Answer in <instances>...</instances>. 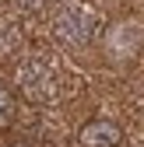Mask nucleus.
Returning <instances> with one entry per match:
<instances>
[{
    "label": "nucleus",
    "mask_w": 144,
    "mask_h": 147,
    "mask_svg": "<svg viewBox=\"0 0 144 147\" xmlns=\"http://www.w3.org/2000/svg\"><path fill=\"white\" fill-rule=\"evenodd\" d=\"M14 88L35 109H56L70 95V70L49 53H25L14 63Z\"/></svg>",
    "instance_id": "obj_1"
},
{
    "label": "nucleus",
    "mask_w": 144,
    "mask_h": 147,
    "mask_svg": "<svg viewBox=\"0 0 144 147\" xmlns=\"http://www.w3.org/2000/svg\"><path fill=\"white\" fill-rule=\"evenodd\" d=\"M102 14L88 0H56L49 11V39L63 53H84L102 39Z\"/></svg>",
    "instance_id": "obj_2"
},
{
    "label": "nucleus",
    "mask_w": 144,
    "mask_h": 147,
    "mask_svg": "<svg viewBox=\"0 0 144 147\" xmlns=\"http://www.w3.org/2000/svg\"><path fill=\"white\" fill-rule=\"evenodd\" d=\"M98 49H102V56L113 67H134L144 56V21L134 18V14L113 18V21L102 28Z\"/></svg>",
    "instance_id": "obj_3"
},
{
    "label": "nucleus",
    "mask_w": 144,
    "mask_h": 147,
    "mask_svg": "<svg viewBox=\"0 0 144 147\" xmlns=\"http://www.w3.org/2000/svg\"><path fill=\"white\" fill-rule=\"evenodd\" d=\"M81 147H120L123 144V126L109 116H95L77 130Z\"/></svg>",
    "instance_id": "obj_4"
},
{
    "label": "nucleus",
    "mask_w": 144,
    "mask_h": 147,
    "mask_svg": "<svg viewBox=\"0 0 144 147\" xmlns=\"http://www.w3.org/2000/svg\"><path fill=\"white\" fill-rule=\"evenodd\" d=\"M25 56V28L18 18L0 14V63H18Z\"/></svg>",
    "instance_id": "obj_5"
},
{
    "label": "nucleus",
    "mask_w": 144,
    "mask_h": 147,
    "mask_svg": "<svg viewBox=\"0 0 144 147\" xmlns=\"http://www.w3.org/2000/svg\"><path fill=\"white\" fill-rule=\"evenodd\" d=\"M14 116H18V98L7 84H0V130H7L14 123Z\"/></svg>",
    "instance_id": "obj_6"
},
{
    "label": "nucleus",
    "mask_w": 144,
    "mask_h": 147,
    "mask_svg": "<svg viewBox=\"0 0 144 147\" xmlns=\"http://www.w3.org/2000/svg\"><path fill=\"white\" fill-rule=\"evenodd\" d=\"M21 11H28V14H42V11H53V0H14Z\"/></svg>",
    "instance_id": "obj_7"
},
{
    "label": "nucleus",
    "mask_w": 144,
    "mask_h": 147,
    "mask_svg": "<svg viewBox=\"0 0 144 147\" xmlns=\"http://www.w3.org/2000/svg\"><path fill=\"white\" fill-rule=\"evenodd\" d=\"M7 147H32V144H25V140H11Z\"/></svg>",
    "instance_id": "obj_8"
}]
</instances>
